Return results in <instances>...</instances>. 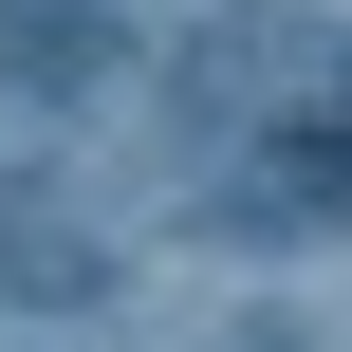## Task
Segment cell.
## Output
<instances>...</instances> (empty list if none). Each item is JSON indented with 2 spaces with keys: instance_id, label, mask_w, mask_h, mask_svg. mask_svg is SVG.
Wrapping results in <instances>:
<instances>
[{
  "instance_id": "1",
  "label": "cell",
  "mask_w": 352,
  "mask_h": 352,
  "mask_svg": "<svg viewBox=\"0 0 352 352\" xmlns=\"http://www.w3.org/2000/svg\"><path fill=\"white\" fill-rule=\"evenodd\" d=\"M0 297H111V241L56 186H0Z\"/></svg>"
},
{
  "instance_id": "2",
  "label": "cell",
  "mask_w": 352,
  "mask_h": 352,
  "mask_svg": "<svg viewBox=\"0 0 352 352\" xmlns=\"http://www.w3.org/2000/svg\"><path fill=\"white\" fill-rule=\"evenodd\" d=\"M0 37H19V74H37V93H74V74H93V0H19Z\"/></svg>"
},
{
  "instance_id": "3",
  "label": "cell",
  "mask_w": 352,
  "mask_h": 352,
  "mask_svg": "<svg viewBox=\"0 0 352 352\" xmlns=\"http://www.w3.org/2000/svg\"><path fill=\"white\" fill-rule=\"evenodd\" d=\"M223 352H316V334H297V316H241V334H223Z\"/></svg>"
}]
</instances>
